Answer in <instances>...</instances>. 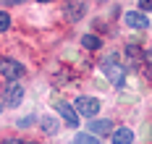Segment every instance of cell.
<instances>
[{"label": "cell", "mask_w": 152, "mask_h": 144, "mask_svg": "<svg viewBox=\"0 0 152 144\" xmlns=\"http://www.w3.org/2000/svg\"><path fill=\"white\" fill-rule=\"evenodd\" d=\"M102 71H105V76L113 81L115 87H121L123 79H126V71H123V65H118L113 58H105V60H102Z\"/></svg>", "instance_id": "obj_1"}, {"label": "cell", "mask_w": 152, "mask_h": 144, "mask_svg": "<svg viewBox=\"0 0 152 144\" xmlns=\"http://www.w3.org/2000/svg\"><path fill=\"white\" fill-rule=\"evenodd\" d=\"M123 21H126V26H131V29H147L150 26V18L144 16V13H126L123 16Z\"/></svg>", "instance_id": "obj_6"}, {"label": "cell", "mask_w": 152, "mask_h": 144, "mask_svg": "<svg viewBox=\"0 0 152 144\" xmlns=\"http://www.w3.org/2000/svg\"><path fill=\"white\" fill-rule=\"evenodd\" d=\"M81 45H84L87 50H100L102 47V42H100L97 37H92V34H84V37H81Z\"/></svg>", "instance_id": "obj_10"}, {"label": "cell", "mask_w": 152, "mask_h": 144, "mask_svg": "<svg viewBox=\"0 0 152 144\" xmlns=\"http://www.w3.org/2000/svg\"><path fill=\"white\" fill-rule=\"evenodd\" d=\"M39 128H42L45 134H55V131H58V123H55L53 118H42V121H39Z\"/></svg>", "instance_id": "obj_12"}, {"label": "cell", "mask_w": 152, "mask_h": 144, "mask_svg": "<svg viewBox=\"0 0 152 144\" xmlns=\"http://www.w3.org/2000/svg\"><path fill=\"white\" fill-rule=\"evenodd\" d=\"M21 100H24V87H18V84L5 87V95H3V105L5 108H18Z\"/></svg>", "instance_id": "obj_2"}, {"label": "cell", "mask_w": 152, "mask_h": 144, "mask_svg": "<svg viewBox=\"0 0 152 144\" xmlns=\"http://www.w3.org/2000/svg\"><path fill=\"white\" fill-rule=\"evenodd\" d=\"M55 108H58V113L63 115V121L68 126H79V113H76V108H71L68 102H55Z\"/></svg>", "instance_id": "obj_5"}, {"label": "cell", "mask_w": 152, "mask_h": 144, "mask_svg": "<svg viewBox=\"0 0 152 144\" xmlns=\"http://www.w3.org/2000/svg\"><path fill=\"white\" fill-rule=\"evenodd\" d=\"M5 5H11V3H24V0H3Z\"/></svg>", "instance_id": "obj_17"}, {"label": "cell", "mask_w": 152, "mask_h": 144, "mask_svg": "<svg viewBox=\"0 0 152 144\" xmlns=\"http://www.w3.org/2000/svg\"><path fill=\"white\" fill-rule=\"evenodd\" d=\"M113 131V123L107 121V118H102V121H92L89 123V134H110Z\"/></svg>", "instance_id": "obj_9"}, {"label": "cell", "mask_w": 152, "mask_h": 144, "mask_svg": "<svg viewBox=\"0 0 152 144\" xmlns=\"http://www.w3.org/2000/svg\"><path fill=\"white\" fill-rule=\"evenodd\" d=\"M126 58H129L131 63H139V58H142V50H139V45H129V47H126Z\"/></svg>", "instance_id": "obj_11"}, {"label": "cell", "mask_w": 152, "mask_h": 144, "mask_svg": "<svg viewBox=\"0 0 152 144\" xmlns=\"http://www.w3.org/2000/svg\"><path fill=\"white\" fill-rule=\"evenodd\" d=\"M0 26H3V29H8V26H11V16H8L5 11L0 13Z\"/></svg>", "instance_id": "obj_14"}, {"label": "cell", "mask_w": 152, "mask_h": 144, "mask_svg": "<svg viewBox=\"0 0 152 144\" xmlns=\"http://www.w3.org/2000/svg\"><path fill=\"white\" fill-rule=\"evenodd\" d=\"M139 5H142V11H152V0H139Z\"/></svg>", "instance_id": "obj_15"}, {"label": "cell", "mask_w": 152, "mask_h": 144, "mask_svg": "<svg viewBox=\"0 0 152 144\" xmlns=\"http://www.w3.org/2000/svg\"><path fill=\"white\" fill-rule=\"evenodd\" d=\"M39 3H50V0H39Z\"/></svg>", "instance_id": "obj_19"}, {"label": "cell", "mask_w": 152, "mask_h": 144, "mask_svg": "<svg viewBox=\"0 0 152 144\" xmlns=\"http://www.w3.org/2000/svg\"><path fill=\"white\" fill-rule=\"evenodd\" d=\"M144 60H147V63H150V68H152V47L144 50Z\"/></svg>", "instance_id": "obj_16"}, {"label": "cell", "mask_w": 152, "mask_h": 144, "mask_svg": "<svg viewBox=\"0 0 152 144\" xmlns=\"http://www.w3.org/2000/svg\"><path fill=\"white\" fill-rule=\"evenodd\" d=\"M74 144H100V142H97V136H92V134H76Z\"/></svg>", "instance_id": "obj_13"}, {"label": "cell", "mask_w": 152, "mask_h": 144, "mask_svg": "<svg viewBox=\"0 0 152 144\" xmlns=\"http://www.w3.org/2000/svg\"><path fill=\"white\" fill-rule=\"evenodd\" d=\"M5 144H24V142H16V139H8Z\"/></svg>", "instance_id": "obj_18"}, {"label": "cell", "mask_w": 152, "mask_h": 144, "mask_svg": "<svg viewBox=\"0 0 152 144\" xmlns=\"http://www.w3.org/2000/svg\"><path fill=\"white\" fill-rule=\"evenodd\" d=\"M110 139H113V144H131L134 142V134H131V128H115Z\"/></svg>", "instance_id": "obj_8"}, {"label": "cell", "mask_w": 152, "mask_h": 144, "mask_svg": "<svg viewBox=\"0 0 152 144\" xmlns=\"http://www.w3.org/2000/svg\"><path fill=\"white\" fill-rule=\"evenodd\" d=\"M74 108H76V113H81V115H87V118H92L94 113H100V102H97L94 97H79Z\"/></svg>", "instance_id": "obj_3"}, {"label": "cell", "mask_w": 152, "mask_h": 144, "mask_svg": "<svg viewBox=\"0 0 152 144\" xmlns=\"http://www.w3.org/2000/svg\"><path fill=\"white\" fill-rule=\"evenodd\" d=\"M0 71H3V76H5V79H18V76L24 73V65L16 63V60H11V58H3Z\"/></svg>", "instance_id": "obj_4"}, {"label": "cell", "mask_w": 152, "mask_h": 144, "mask_svg": "<svg viewBox=\"0 0 152 144\" xmlns=\"http://www.w3.org/2000/svg\"><path fill=\"white\" fill-rule=\"evenodd\" d=\"M84 11H87V8H84V3H79V0H68V3H66V16L71 18V21L81 18Z\"/></svg>", "instance_id": "obj_7"}]
</instances>
